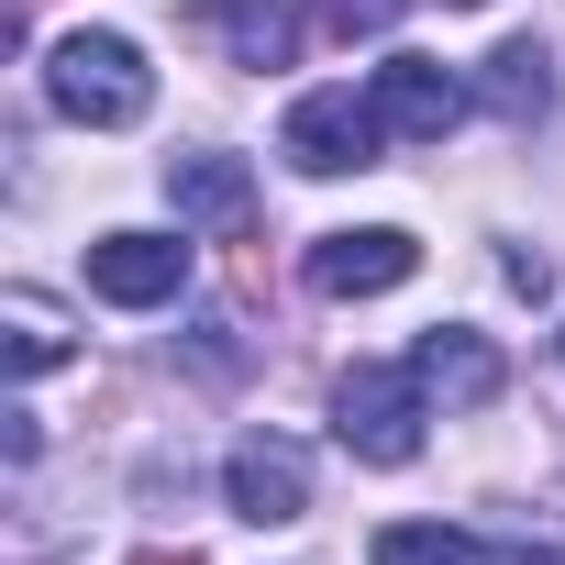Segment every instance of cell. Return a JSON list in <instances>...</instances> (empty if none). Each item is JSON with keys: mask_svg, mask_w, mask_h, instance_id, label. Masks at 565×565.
Segmentation results:
<instances>
[{"mask_svg": "<svg viewBox=\"0 0 565 565\" xmlns=\"http://www.w3.org/2000/svg\"><path fill=\"white\" fill-rule=\"evenodd\" d=\"M45 89H56V111L89 122V134H122V122H145V100H156V78H145V56H134L122 34H67L56 67H45Z\"/></svg>", "mask_w": 565, "mask_h": 565, "instance_id": "cell-1", "label": "cell"}, {"mask_svg": "<svg viewBox=\"0 0 565 565\" xmlns=\"http://www.w3.org/2000/svg\"><path fill=\"white\" fill-rule=\"evenodd\" d=\"M422 366H355L344 388H333V433H344V455H366V466H411L422 455Z\"/></svg>", "mask_w": 565, "mask_h": 565, "instance_id": "cell-2", "label": "cell"}, {"mask_svg": "<svg viewBox=\"0 0 565 565\" xmlns=\"http://www.w3.org/2000/svg\"><path fill=\"white\" fill-rule=\"evenodd\" d=\"M377 145H388V122H377V100H355V89H311V100H289V122H277V156H289L300 178L377 167Z\"/></svg>", "mask_w": 565, "mask_h": 565, "instance_id": "cell-3", "label": "cell"}, {"mask_svg": "<svg viewBox=\"0 0 565 565\" xmlns=\"http://www.w3.org/2000/svg\"><path fill=\"white\" fill-rule=\"evenodd\" d=\"M89 289H100L111 311H156V300L189 289V244H178V233H100V244H89Z\"/></svg>", "mask_w": 565, "mask_h": 565, "instance_id": "cell-4", "label": "cell"}, {"mask_svg": "<svg viewBox=\"0 0 565 565\" xmlns=\"http://www.w3.org/2000/svg\"><path fill=\"white\" fill-rule=\"evenodd\" d=\"M222 488H233V510H244L255 532H277V521L311 510V455H300L289 433H244L233 466H222Z\"/></svg>", "mask_w": 565, "mask_h": 565, "instance_id": "cell-5", "label": "cell"}, {"mask_svg": "<svg viewBox=\"0 0 565 565\" xmlns=\"http://www.w3.org/2000/svg\"><path fill=\"white\" fill-rule=\"evenodd\" d=\"M411 266H422V244L399 222H366V233H322L311 244V289L322 300H377V289H399Z\"/></svg>", "mask_w": 565, "mask_h": 565, "instance_id": "cell-6", "label": "cell"}, {"mask_svg": "<svg viewBox=\"0 0 565 565\" xmlns=\"http://www.w3.org/2000/svg\"><path fill=\"white\" fill-rule=\"evenodd\" d=\"M366 100H377V122H388V134H411V145H444V134L466 122V78H444L433 56H388Z\"/></svg>", "mask_w": 565, "mask_h": 565, "instance_id": "cell-7", "label": "cell"}, {"mask_svg": "<svg viewBox=\"0 0 565 565\" xmlns=\"http://www.w3.org/2000/svg\"><path fill=\"white\" fill-rule=\"evenodd\" d=\"M167 200H178V222H200V233H244V222H255L244 156H178V167H167Z\"/></svg>", "mask_w": 565, "mask_h": 565, "instance_id": "cell-8", "label": "cell"}, {"mask_svg": "<svg viewBox=\"0 0 565 565\" xmlns=\"http://www.w3.org/2000/svg\"><path fill=\"white\" fill-rule=\"evenodd\" d=\"M189 23L233 45V67H289L300 56V23L277 12V0H189Z\"/></svg>", "mask_w": 565, "mask_h": 565, "instance_id": "cell-9", "label": "cell"}, {"mask_svg": "<svg viewBox=\"0 0 565 565\" xmlns=\"http://www.w3.org/2000/svg\"><path fill=\"white\" fill-rule=\"evenodd\" d=\"M411 366H422V388H433L444 411H488V399H499V355H488L477 333H433Z\"/></svg>", "mask_w": 565, "mask_h": 565, "instance_id": "cell-10", "label": "cell"}, {"mask_svg": "<svg viewBox=\"0 0 565 565\" xmlns=\"http://www.w3.org/2000/svg\"><path fill=\"white\" fill-rule=\"evenodd\" d=\"M488 111H499V122H543V111H554L543 45H499V56H488Z\"/></svg>", "mask_w": 565, "mask_h": 565, "instance_id": "cell-11", "label": "cell"}, {"mask_svg": "<svg viewBox=\"0 0 565 565\" xmlns=\"http://www.w3.org/2000/svg\"><path fill=\"white\" fill-rule=\"evenodd\" d=\"M366 565H499L477 532H444V521H388Z\"/></svg>", "mask_w": 565, "mask_h": 565, "instance_id": "cell-12", "label": "cell"}, {"mask_svg": "<svg viewBox=\"0 0 565 565\" xmlns=\"http://www.w3.org/2000/svg\"><path fill=\"white\" fill-rule=\"evenodd\" d=\"M56 355H67V333H56V311H45V300H12V366L34 377V366H56Z\"/></svg>", "mask_w": 565, "mask_h": 565, "instance_id": "cell-13", "label": "cell"}, {"mask_svg": "<svg viewBox=\"0 0 565 565\" xmlns=\"http://www.w3.org/2000/svg\"><path fill=\"white\" fill-rule=\"evenodd\" d=\"M399 0H322V34H388Z\"/></svg>", "mask_w": 565, "mask_h": 565, "instance_id": "cell-14", "label": "cell"}, {"mask_svg": "<svg viewBox=\"0 0 565 565\" xmlns=\"http://www.w3.org/2000/svg\"><path fill=\"white\" fill-rule=\"evenodd\" d=\"M510 289H521V300H543V289H554V266H543L532 244H510Z\"/></svg>", "mask_w": 565, "mask_h": 565, "instance_id": "cell-15", "label": "cell"}, {"mask_svg": "<svg viewBox=\"0 0 565 565\" xmlns=\"http://www.w3.org/2000/svg\"><path fill=\"white\" fill-rule=\"evenodd\" d=\"M455 12H477V0H455Z\"/></svg>", "mask_w": 565, "mask_h": 565, "instance_id": "cell-16", "label": "cell"}]
</instances>
